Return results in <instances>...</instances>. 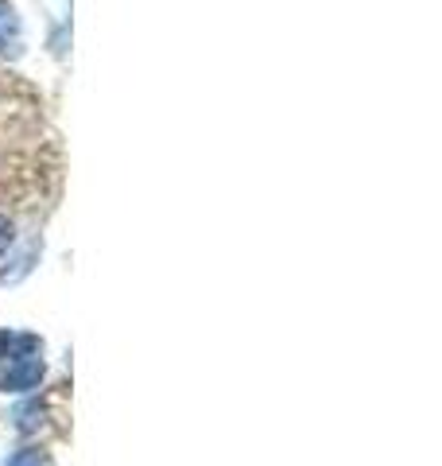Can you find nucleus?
<instances>
[{"mask_svg":"<svg viewBox=\"0 0 442 466\" xmlns=\"http://www.w3.org/2000/svg\"><path fill=\"white\" fill-rule=\"evenodd\" d=\"M43 373H47V366H43L39 354L16 358V361H12V366L5 370V377H0V389H5V392H32V389H39Z\"/></svg>","mask_w":442,"mask_h":466,"instance_id":"f257e3e1","label":"nucleus"},{"mask_svg":"<svg viewBox=\"0 0 442 466\" xmlns=\"http://www.w3.org/2000/svg\"><path fill=\"white\" fill-rule=\"evenodd\" d=\"M24 51V32H20V16L8 0H0V55L16 58Z\"/></svg>","mask_w":442,"mask_h":466,"instance_id":"f03ea898","label":"nucleus"},{"mask_svg":"<svg viewBox=\"0 0 442 466\" xmlns=\"http://www.w3.org/2000/svg\"><path fill=\"white\" fill-rule=\"evenodd\" d=\"M5 466H47V462H43V455H39V451L24 447V451H16V455H12Z\"/></svg>","mask_w":442,"mask_h":466,"instance_id":"7ed1b4c3","label":"nucleus"},{"mask_svg":"<svg viewBox=\"0 0 442 466\" xmlns=\"http://www.w3.org/2000/svg\"><path fill=\"white\" fill-rule=\"evenodd\" d=\"M12 238H16V226H12L8 218H0V253H5L8 245H12Z\"/></svg>","mask_w":442,"mask_h":466,"instance_id":"20e7f679","label":"nucleus"},{"mask_svg":"<svg viewBox=\"0 0 442 466\" xmlns=\"http://www.w3.org/2000/svg\"><path fill=\"white\" fill-rule=\"evenodd\" d=\"M12 342H16V339H12V330H0V358L8 354V346H12Z\"/></svg>","mask_w":442,"mask_h":466,"instance_id":"39448f33","label":"nucleus"}]
</instances>
